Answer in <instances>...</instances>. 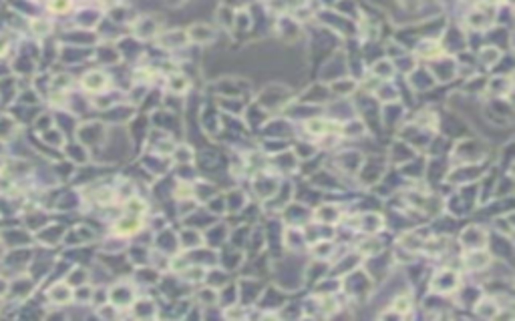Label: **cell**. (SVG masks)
Listing matches in <instances>:
<instances>
[{
    "label": "cell",
    "mask_w": 515,
    "mask_h": 321,
    "mask_svg": "<svg viewBox=\"0 0 515 321\" xmlns=\"http://www.w3.org/2000/svg\"><path fill=\"white\" fill-rule=\"evenodd\" d=\"M137 227H139V221H135V219H123V221L117 223L115 229L121 231V233H133Z\"/></svg>",
    "instance_id": "6da1fadb"
},
{
    "label": "cell",
    "mask_w": 515,
    "mask_h": 321,
    "mask_svg": "<svg viewBox=\"0 0 515 321\" xmlns=\"http://www.w3.org/2000/svg\"><path fill=\"white\" fill-rule=\"evenodd\" d=\"M69 4H71V0H50V10H54V12H65V10L69 8Z\"/></svg>",
    "instance_id": "7a4b0ae2"
},
{
    "label": "cell",
    "mask_w": 515,
    "mask_h": 321,
    "mask_svg": "<svg viewBox=\"0 0 515 321\" xmlns=\"http://www.w3.org/2000/svg\"><path fill=\"white\" fill-rule=\"evenodd\" d=\"M6 48H8V42H6V38H2V36H0V54H4V52H6Z\"/></svg>",
    "instance_id": "3957f363"
}]
</instances>
